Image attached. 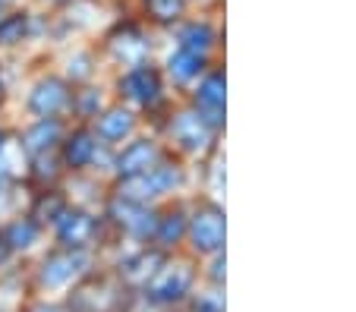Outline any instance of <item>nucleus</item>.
I'll list each match as a JSON object with an SVG mask.
<instances>
[{
	"label": "nucleus",
	"mask_w": 356,
	"mask_h": 312,
	"mask_svg": "<svg viewBox=\"0 0 356 312\" xmlns=\"http://www.w3.org/2000/svg\"><path fill=\"white\" fill-rule=\"evenodd\" d=\"M180 180H183L180 167H174V164H155V167L145 170V174L127 176V180L120 183V199H129V202L145 205L148 199L161 196V192H170Z\"/></svg>",
	"instance_id": "f257e3e1"
},
{
	"label": "nucleus",
	"mask_w": 356,
	"mask_h": 312,
	"mask_svg": "<svg viewBox=\"0 0 356 312\" xmlns=\"http://www.w3.org/2000/svg\"><path fill=\"white\" fill-rule=\"evenodd\" d=\"M186 237L193 240V249L202 256H211L224 246V215L218 205H202L186 224Z\"/></svg>",
	"instance_id": "f03ea898"
},
{
	"label": "nucleus",
	"mask_w": 356,
	"mask_h": 312,
	"mask_svg": "<svg viewBox=\"0 0 356 312\" xmlns=\"http://www.w3.org/2000/svg\"><path fill=\"white\" fill-rule=\"evenodd\" d=\"M193 287V268L189 265H174V268H158L155 281L148 284V297L158 303H177Z\"/></svg>",
	"instance_id": "7ed1b4c3"
},
{
	"label": "nucleus",
	"mask_w": 356,
	"mask_h": 312,
	"mask_svg": "<svg viewBox=\"0 0 356 312\" xmlns=\"http://www.w3.org/2000/svg\"><path fill=\"white\" fill-rule=\"evenodd\" d=\"M211 123L205 120V117L199 114V110H189V114H177V120L170 123V133H174V139L183 145L186 151H199L209 145L211 139Z\"/></svg>",
	"instance_id": "20e7f679"
},
{
	"label": "nucleus",
	"mask_w": 356,
	"mask_h": 312,
	"mask_svg": "<svg viewBox=\"0 0 356 312\" xmlns=\"http://www.w3.org/2000/svg\"><path fill=\"white\" fill-rule=\"evenodd\" d=\"M57 237L67 249H86L95 237V221L86 211H60L57 215Z\"/></svg>",
	"instance_id": "39448f33"
},
{
	"label": "nucleus",
	"mask_w": 356,
	"mask_h": 312,
	"mask_svg": "<svg viewBox=\"0 0 356 312\" xmlns=\"http://www.w3.org/2000/svg\"><path fill=\"white\" fill-rule=\"evenodd\" d=\"M120 88L129 101L142 104V108H148V104H155L158 98H161V79H158L155 69H148V67L129 69V73L123 76Z\"/></svg>",
	"instance_id": "423d86ee"
},
{
	"label": "nucleus",
	"mask_w": 356,
	"mask_h": 312,
	"mask_svg": "<svg viewBox=\"0 0 356 312\" xmlns=\"http://www.w3.org/2000/svg\"><path fill=\"white\" fill-rule=\"evenodd\" d=\"M82 265H86V258H82V252H79V249H70V252H57V256H47L44 268H41V281H44L47 287L70 284V281H73L76 274L82 272Z\"/></svg>",
	"instance_id": "0eeeda50"
},
{
	"label": "nucleus",
	"mask_w": 356,
	"mask_h": 312,
	"mask_svg": "<svg viewBox=\"0 0 356 312\" xmlns=\"http://www.w3.org/2000/svg\"><path fill=\"white\" fill-rule=\"evenodd\" d=\"M29 104H32V110L38 117H54L70 104V92H67V85H63L60 79H44L32 92Z\"/></svg>",
	"instance_id": "6e6552de"
},
{
	"label": "nucleus",
	"mask_w": 356,
	"mask_h": 312,
	"mask_svg": "<svg viewBox=\"0 0 356 312\" xmlns=\"http://www.w3.org/2000/svg\"><path fill=\"white\" fill-rule=\"evenodd\" d=\"M195 104H199V114L218 126V117L224 114V76L221 73H211L202 79L199 92H195Z\"/></svg>",
	"instance_id": "1a4fd4ad"
},
{
	"label": "nucleus",
	"mask_w": 356,
	"mask_h": 312,
	"mask_svg": "<svg viewBox=\"0 0 356 312\" xmlns=\"http://www.w3.org/2000/svg\"><path fill=\"white\" fill-rule=\"evenodd\" d=\"M114 217L127 227L129 233H136V237H148V233H155V215L145 211V205L142 202L120 199V202L114 205Z\"/></svg>",
	"instance_id": "9d476101"
},
{
	"label": "nucleus",
	"mask_w": 356,
	"mask_h": 312,
	"mask_svg": "<svg viewBox=\"0 0 356 312\" xmlns=\"http://www.w3.org/2000/svg\"><path fill=\"white\" fill-rule=\"evenodd\" d=\"M158 164V149L152 142H133L127 151L120 155V161H117V170H120L123 176H133V174H145V170H152Z\"/></svg>",
	"instance_id": "9b49d317"
},
{
	"label": "nucleus",
	"mask_w": 356,
	"mask_h": 312,
	"mask_svg": "<svg viewBox=\"0 0 356 312\" xmlns=\"http://www.w3.org/2000/svg\"><path fill=\"white\" fill-rule=\"evenodd\" d=\"M186 224H189V217L183 215V208H170L168 215L155 221V240L161 246H177L186 237Z\"/></svg>",
	"instance_id": "f8f14e48"
},
{
	"label": "nucleus",
	"mask_w": 356,
	"mask_h": 312,
	"mask_svg": "<svg viewBox=\"0 0 356 312\" xmlns=\"http://www.w3.org/2000/svg\"><path fill=\"white\" fill-rule=\"evenodd\" d=\"M205 69V54H195V51L180 48L174 57H170V76L177 82H193L199 79V73Z\"/></svg>",
	"instance_id": "ddd939ff"
},
{
	"label": "nucleus",
	"mask_w": 356,
	"mask_h": 312,
	"mask_svg": "<svg viewBox=\"0 0 356 312\" xmlns=\"http://www.w3.org/2000/svg\"><path fill=\"white\" fill-rule=\"evenodd\" d=\"M133 114L129 110H123V108H114V110H108V114L98 120V133H101V139H111V142H117V139H123V136H129L133 133Z\"/></svg>",
	"instance_id": "4468645a"
},
{
	"label": "nucleus",
	"mask_w": 356,
	"mask_h": 312,
	"mask_svg": "<svg viewBox=\"0 0 356 312\" xmlns=\"http://www.w3.org/2000/svg\"><path fill=\"white\" fill-rule=\"evenodd\" d=\"M158 265H161V256H158V252H142L139 258L123 265V278H127L129 284H145L148 278H155Z\"/></svg>",
	"instance_id": "2eb2a0df"
},
{
	"label": "nucleus",
	"mask_w": 356,
	"mask_h": 312,
	"mask_svg": "<svg viewBox=\"0 0 356 312\" xmlns=\"http://www.w3.org/2000/svg\"><path fill=\"white\" fill-rule=\"evenodd\" d=\"M57 136H60V126H57V120H41L35 129H29L26 136V149L32 151V155H41V151H47L51 145L57 142Z\"/></svg>",
	"instance_id": "dca6fc26"
},
{
	"label": "nucleus",
	"mask_w": 356,
	"mask_h": 312,
	"mask_svg": "<svg viewBox=\"0 0 356 312\" xmlns=\"http://www.w3.org/2000/svg\"><path fill=\"white\" fill-rule=\"evenodd\" d=\"M63 158H67L70 167H86V164H92V158H95L92 136H88V133H76L67 142V149H63Z\"/></svg>",
	"instance_id": "f3484780"
},
{
	"label": "nucleus",
	"mask_w": 356,
	"mask_h": 312,
	"mask_svg": "<svg viewBox=\"0 0 356 312\" xmlns=\"http://www.w3.org/2000/svg\"><path fill=\"white\" fill-rule=\"evenodd\" d=\"M3 240H7L10 249H29V246L38 240V224H35V221H16V224L7 227Z\"/></svg>",
	"instance_id": "a211bd4d"
},
{
	"label": "nucleus",
	"mask_w": 356,
	"mask_h": 312,
	"mask_svg": "<svg viewBox=\"0 0 356 312\" xmlns=\"http://www.w3.org/2000/svg\"><path fill=\"white\" fill-rule=\"evenodd\" d=\"M180 41H183V48L186 51H195V54H205V51L215 44V35H211V28L209 26H189L186 32L180 35Z\"/></svg>",
	"instance_id": "6ab92c4d"
},
{
	"label": "nucleus",
	"mask_w": 356,
	"mask_h": 312,
	"mask_svg": "<svg viewBox=\"0 0 356 312\" xmlns=\"http://www.w3.org/2000/svg\"><path fill=\"white\" fill-rule=\"evenodd\" d=\"M145 3H148V13L155 16L158 22H174L180 19L186 0H145Z\"/></svg>",
	"instance_id": "aec40b11"
},
{
	"label": "nucleus",
	"mask_w": 356,
	"mask_h": 312,
	"mask_svg": "<svg viewBox=\"0 0 356 312\" xmlns=\"http://www.w3.org/2000/svg\"><path fill=\"white\" fill-rule=\"evenodd\" d=\"M22 32H26V19H22V16H13V19L0 22V41H3V44H13V41H19Z\"/></svg>",
	"instance_id": "412c9836"
},
{
	"label": "nucleus",
	"mask_w": 356,
	"mask_h": 312,
	"mask_svg": "<svg viewBox=\"0 0 356 312\" xmlns=\"http://www.w3.org/2000/svg\"><path fill=\"white\" fill-rule=\"evenodd\" d=\"M35 312H70V309H60V306H38Z\"/></svg>",
	"instance_id": "4be33fe9"
},
{
	"label": "nucleus",
	"mask_w": 356,
	"mask_h": 312,
	"mask_svg": "<svg viewBox=\"0 0 356 312\" xmlns=\"http://www.w3.org/2000/svg\"><path fill=\"white\" fill-rule=\"evenodd\" d=\"M7 252H10V246H7V240L0 237V262H3V258H7Z\"/></svg>",
	"instance_id": "5701e85b"
},
{
	"label": "nucleus",
	"mask_w": 356,
	"mask_h": 312,
	"mask_svg": "<svg viewBox=\"0 0 356 312\" xmlns=\"http://www.w3.org/2000/svg\"><path fill=\"white\" fill-rule=\"evenodd\" d=\"M0 149H3V136H0Z\"/></svg>",
	"instance_id": "b1692460"
}]
</instances>
